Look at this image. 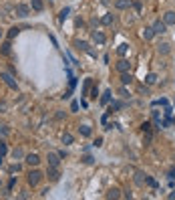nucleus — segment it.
I'll return each instance as SVG.
<instances>
[{
    "label": "nucleus",
    "instance_id": "nucleus-1",
    "mask_svg": "<svg viewBox=\"0 0 175 200\" xmlns=\"http://www.w3.org/2000/svg\"><path fill=\"white\" fill-rule=\"evenodd\" d=\"M0 79H2L10 89H14V91L18 89V83H16V79H14V75H12V73H6V71H2V73H0Z\"/></svg>",
    "mask_w": 175,
    "mask_h": 200
},
{
    "label": "nucleus",
    "instance_id": "nucleus-2",
    "mask_svg": "<svg viewBox=\"0 0 175 200\" xmlns=\"http://www.w3.org/2000/svg\"><path fill=\"white\" fill-rule=\"evenodd\" d=\"M40 178H42V174L38 172V170H30L28 176H26V180H28V184H30V186H36L38 182H40Z\"/></svg>",
    "mask_w": 175,
    "mask_h": 200
},
{
    "label": "nucleus",
    "instance_id": "nucleus-3",
    "mask_svg": "<svg viewBox=\"0 0 175 200\" xmlns=\"http://www.w3.org/2000/svg\"><path fill=\"white\" fill-rule=\"evenodd\" d=\"M75 46H76V49H81V51H87L91 57H97V53L91 49V46H89V42H87V41H75Z\"/></svg>",
    "mask_w": 175,
    "mask_h": 200
},
{
    "label": "nucleus",
    "instance_id": "nucleus-4",
    "mask_svg": "<svg viewBox=\"0 0 175 200\" xmlns=\"http://www.w3.org/2000/svg\"><path fill=\"white\" fill-rule=\"evenodd\" d=\"M46 176H48V180H50V182L61 180V172H58V168H57V166H50V168L46 170Z\"/></svg>",
    "mask_w": 175,
    "mask_h": 200
},
{
    "label": "nucleus",
    "instance_id": "nucleus-5",
    "mask_svg": "<svg viewBox=\"0 0 175 200\" xmlns=\"http://www.w3.org/2000/svg\"><path fill=\"white\" fill-rule=\"evenodd\" d=\"M16 14L18 16H28L30 14V6H28V4H16Z\"/></svg>",
    "mask_w": 175,
    "mask_h": 200
},
{
    "label": "nucleus",
    "instance_id": "nucleus-6",
    "mask_svg": "<svg viewBox=\"0 0 175 200\" xmlns=\"http://www.w3.org/2000/svg\"><path fill=\"white\" fill-rule=\"evenodd\" d=\"M153 32H155V35H163V32H167V24L161 22V20H157V22L153 24Z\"/></svg>",
    "mask_w": 175,
    "mask_h": 200
},
{
    "label": "nucleus",
    "instance_id": "nucleus-7",
    "mask_svg": "<svg viewBox=\"0 0 175 200\" xmlns=\"http://www.w3.org/2000/svg\"><path fill=\"white\" fill-rule=\"evenodd\" d=\"M117 69L121 71V73H129V69H131V63L127 61V59H121V61L117 63Z\"/></svg>",
    "mask_w": 175,
    "mask_h": 200
},
{
    "label": "nucleus",
    "instance_id": "nucleus-8",
    "mask_svg": "<svg viewBox=\"0 0 175 200\" xmlns=\"http://www.w3.org/2000/svg\"><path fill=\"white\" fill-rule=\"evenodd\" d=\"M93 41H95L97 45H105L107 37H105V35H103V32H101V31H95V32H93Z\"/></svg>",
    "mask_w": 175,
    "mask_h": 200
},
{
    "label": "nucleus",
    "instance_id": "nucleus-9",
    "mask_svg": "<svg viewBox=\"0 0 175 200\" xmlns=\"http://www.w3.org/2000/svg\"><path fill=\"white\" fill-rule=\"evenodd\" d=\"M163 22L167 24V27H171V24H175V12H173V10L165 12V16H163Z\"/></svg>",
    "mask_w": 175,
    "mask_h": 200
},
{
    "label": "nucleus",
    "instance_id": "nucleus-10",
    "mask_svg": "<svg viewBox=\"0 0 175 200\" xmlns=\"http://www.w3.org/2000/svg\"><path fill=\"white\" fill-rule=\"evenodd\" d=\"M46 160H48V166H57V168H58V164H61V156L53 154V152L48 154V158H46Z\"/></svg>",
    "mask_w": 175,
    "mask_h": 200
},
{
    "label": "nucleus",
    "instance_id": "nucleus-11",
    "mask_svg": "<svg viewBox=\"0 0 175 200\" xmlns=\"http://www.w3.org/2000/svg\"><path fill=\"white\" fill-rule=\"evenodd\" d=\"M157 51H159L161 55H169L171 53V45H169V42H159V45H157Z\"/></svg>",
    "mask_w": 175,
    "mask_h": 200
},
{
    "label": "nucleus",
    "instance_id": "nucleus-12",
    "mask_svg": "<svg viewBox=\"0 0 175 200\" xmlns=\"http://www.w3.org/2000/svg\"><path fill=\"white\" fill-rule=\"evenodd\" d=\"M153 37H155V32H153V27H145V28H143V39H145V41H151Z\"/></svg>",
    "mask_w": 175,
    "mask_h": 200
},
{
    "label": "nucleus",
    "instance_id": "nucleus-13",
    "mask_svg": "<svg viewBox=\"0 0 175 200\" xmlns=\"http://www.w3.org/2000/svg\"><path fill=\"white\" fill-rule=\"evenodd\" d=\"M38 162H40V158H38L36 154H28L26 156V164L28 166H38Z\"/></svg>",
    "mask_w": 175,
    "mask_h": 200
},
{
    "label": "nucleus",
    "instance_id": "nucleus-14",
    "mask_svg": "<svg viewBox=\"0 0 175 200\" xmlns=\"http://www.w3.org/2000/svg\"><path fill=\"white\" fill-rule=\"evenodd\" d=\"M131 4H133L131 0H117V2H115V6H117L119 10H125V8H129Z\"/></svg>",
    "mask_w": 175,
    "mask_h": 200
},
{
    "label": "nucleus",
    "instance_id": "nucleus-15",
    "mask_svg": "<svg viewBox=\"0 0 175 200\" xmlns=\"http://www.w3.org/2000/svg\"><path fill=\"white\" fill-rule=\"evenodd\" d=\"M145 178H147V176H145L143 172H135V184H137V186H143V184H145Z\"/></svg>",
    "mask_w": 175,
    "mask_h": 200
},
{
    "label": "nucleus",
    "instance_id": "nucleus-16",
    "mask_svg": "<svg viewBox=\"0 0 175 200\" xmlns=\"http://www.w3.org/2000/svg\"><path fill=\"white\" fill-rule=\"evenodd\" d=\"M32 10H36V12H40L42 8H44V4H42V0H32Z\"/></svg>",
    "mask_w": 175,
    "mask_h": 200
},
{
    "label": "nucleus",
    "instance_id": "nucleus-17",
    "mask_svg": "<svg viewBox=\"0 0 175 200\" xmlns=\"http://www.w3.org/2000/svg\"><path fill=\"white\" fill-rule=\"evenodd\" d=\"M107 198H121V190H117V188H113V190H109V194H107Z\"/></svg>",
    "mask_w": 175,
    "mask_h": 200
},
{
    "label": "nucleus",
    "instance_id": "nucleus-18",
    "mask_svg": "<svg viewBox=\"0 0 175 200\" xmlns=\"http://www.w3.org/2000/svg\"><path fill=\"white\" fill-rule=\"evenodd\" d=\"M101 103H103V105L111 103V91H105L103 95H101Z\"/></svg>",
    "mask_w": 175,
    "mask_h": 200
},
{
    "label": "nucleus",
    "instance_id": "nucleus-19",
    "mask_svg": "<svg viewBox=\"0 0 175 200\" xmlns=\"http://www.w3.org/2000/svg\"><path fill=\"white\" fill-rule=\"evenodd\" d=\"M131 81H133V77H131L129 73H121V83H123V85H129Z\"/></svg>",
    "mask_w": 175,
    "mask_h": 200
},
{
    "label": "nucleus",
    "instance_id": "nucleus-20",
    "mask_svg": "<svg viewBox=\"0 0 175 200\" xmlns=\"http://www.w3.org/2000/svg\"><path fill=\"white\" fill-rule=\"evenodd\" d=\"M18 32H20V28H18V27H12L10 31H8V41H12L16 35H18Z\"/></svg>",
    "mask_w": 175,
    "mask_h": 200
},
{
    "label": "nucleus",
    "instance_id": "nucleus-21",
    "mask_svg": "<svg viewBox=\"0 0 175 200\" xmlns=\"http://www.w3.org/2000/svg\"><path fill=\"white\" fill-rule=\"evenodd\" d=\"M22 156H24V152L20 150V148H14V150H12V158H14V160H20Z\"/></svg>",
    "mask_w": 175,
    "mask_h": 200
},
{
    "label": "nucleus",
    "instance_id": "nucleus-22",
    "mask_svg": "<svg viewBox=\"0 0 175 200\" xmlns=\"http://www.w3.org/2000/svg\"><path fill=\"white\" fill-rule=\"evenodd\" d=\"M101 22H103L105 27H109V24H113V14H105L103 18H101Z\"/></svg>",
    "mask_w": 175,
    "mask_h": 200
},
{
    "label": "nucleus",
    "instance_id": "nucleus-23",
    "mask_svg": "<svg viewBox=\"0 0 175 200\" xmlns=\"http://www.w3.org/2000/svg\"><path fill=\"white\" fill-rule=\"evenodd\" d=\"M0 53H2V55H10V42H4V45H0Z\"/></svg>",
    "mask_w": 175,
    "mask_h": 200
},
{
    "label": "nucleus",
    "instance_id": "nucleus-24",
    "mask_svg": "<svg viewBox=\"0 0 175 200\" xmlns=\"http://www.w3.org/2000/svg\"><path fill=\"white\" fill-rule=\"evenodd\" d=\"M79 131L85 135V138H89V135H91V127H89V125H81V127H79Z\"/></svg>",
    "mask_w": 175,
    "mask_h": 200
},
{
    "label": "nucleus",
    "instance_id": "nucleus-25",
    "mask_svg": "<svg viewBox=\"0 0 175 200\" xmlns=\"http://www.w3.org/2000/svg\"><path fill=\"white\" fill-rule=\"evenodd\" d=\"M145 81H147L149 85H153V83H157V75L155 73H149L147 77H145Z\"/></svg>",
    "mask_w": 175,
    "mask_h": 200
},
{
    "label": "nucleus",
    "instance_id": "nucleus-26",
    "mask_svg": "<svg viewBox=\"0 0 175 200\" xmlns=\"http://www.w3.org/2000/svg\"><path fill=\"white\" fill-rule=\"evenodd\" d=\"M62 144H65V146L72 144V135H71V134H62Z\"/></svg>",
    "mask_w": 175,
    "mask_h": 200
},
{
    "label": "nucleus",
    "instance_id": "nucleus-27",
    "mask_svg": "<svg viewBox=\"0 0 175 200\" xmlns=\"http://www.w3.org/2000/svg\"><path fill=\"white\" fill-rule=\"evenodd\" d=\"M6 152H8L6 144H4V142H0V158H4V156H6Z\"/></svg>",
    "mask_w": 175,
    "mask_h": 200
},
{
    "label": "nucleus",
    "instance_id": "nucleus-28",
    "mask_svg": "<svg viewBox=\"0 0 175 200\" xmlns=\"http://www.w3.org/2000/svg\"><path fill=\"white\" fill-rule=\"evenodd\" d=\"M145 182H147V184H149V186H151V188H157V182H155V180H153V178H151V176H147V178H145Z\"/></svg>",
    "mask_w": 175,
    "mask_h": 200
},
{
    "label": "nucleus",
    "instance_id": "nucleus-29",
    "mask_svg": "<svg viewBox=\"0 0 175 200\" xmlns=\"http://www.w3.org/2000/svg\"><path fill=\"white\" fill-rule=\"evenodd\" d=\"M69 12H71V8H62L61 10V20H65L67 16H69Z\"/></svg>",
    "mask_w": 175,
    "mask_h": 200
},
{
    "label": "nucleus",
    "instance_id": "nucleus-30",
    "mask_svg": "<svg viewBox=\"0 0 175 200\" xmlns=\"http://www.w3.org/2000/svg\"><path fill=\"white\" fill-rule=\"evenodd\" d=\"M127 49H129V46H127V45H119L117 53H119V55H125V53H127Z\"/></svg>",
    "mask_w": 175,
    "mask_h": 200
},
{
    "label": "nucleus",
    "instance_id": "nucleus-31",
    "mask_svg": "<svg viewBox=\"0 0 175 200\" xmlns=\"http://www.w3.org/2000/svg\"><path fill=\"white\" fill-rule=\"evenodd\" d=\"M89 87H91V79H87V81H85V89H83V95H87Z\"/></svg>",
    "mask_w": 175,
    "mask_h": 200
},
{
    "label": "nucleus",
    "instance_id": "nucleus-32",
    "mask_svg": "<svg viewBox=\"0 0 175 200\" xmlns=\"http://www.w3.org/2000/svg\"><path fill=\"white\" fill-rule=\"evenodd\" d=\"M141 129H143V134H145V131H151V123H147V121H145L143 125H141Z\"/></svg>",
    "mask_w": 175,
    "mask_h": 200
},
{
    "label": "nucleus",
    "instance_id": "nucleus-33",
    "mask_svg": "<svg viewBox=\"0 0 175 200\" xmlns=\"http://www.w3.org/2000/svg\"><path fill=\"white\" fill-rule=\"evenodd\" d=\"M123 107V103H119V101H113L111 103V109H121Z\"/></svg>",
    "mask_w": 175,
    "mask_h": 200
},
{
    "label": "nucleus",
    "instance_id": "nucleus-34",
    "mask_svg": "<svg viewBox=\"0 0 175 200\" xmlns=\"http://www.w3.org/2000/svg\"><path fill=\"white\" fill-rule=\"evenodd\" d=\"M83 162H85V164H93L95 160H93V156H85V158H83Z\"/></svg>",
    "mask_w": 175,
    "mask_h": 200
},
{
    "label": "nucleus",
    "instance_id": "nucleus-35",
    "mask_svg": "<svg viewBox=\"0 0 175 200\" xmlns=\"http://www.w3.org/2000/svg\"><path fill=\"white\" fill-rule=\"evenodd\" d=\"M169 180H175V166L169 170Z\"/></svg>",
    "mask_w": 175,
    "mask_h": 200
},
{
    "label": "nucleus",
    "instance_id": "nucleus-36",
    "mask_svg": "<svg viewBox=\"0 0 175 200\" xmlns=\"http://www.w3.org/2000/svg\"><path fill=\"white\" fill-rule=\"evenodd\" d=\"M95 146H97V148L103 146V138H97V139H95Z\"/></svg>",
    "mask_w": 175,
    "mask_h": 200
},
{
    "label": "nucleus",
    "instance_id": "nucleus-37",
    "mask_svg": "<svg viewBox=\"0 0 175 200\" xmlns=\"http://www.w3.org/2000/svg\"><path fill=\"white\" fill-rule=\"evenodd\" d=\"M0 134H2V135H8V134H10V131H8L6 127H0Z\"/></svg>",
    "mask_w": 175,
    "mask_h": 200
},
{
    "label": "nucleus",
    "instance_id": "nucleus-38",
    "mask_svg": "<svg viewBox=\"0 0 175 200\" xmlns=\"http://www.w3.org/2000/svg\"><path fill=\"white\" fill-rule=\"evenodd\" d=\"M71 109H72V111H76V109H79V103H76V101H72V105H71Z\"/></svg>",
    "mask_w": 175,
    "mask_h": 200
},
{
    "label": "nucleus",
    "instance_id": "nucleus-39",
    "mask_svg": "<svg viewBox=\"0 0 175 200\" xmlns=\"http://www.w3.org/2000/svg\"><path fill=\"white\" fill-rule=\"evenodd\" d=\"M133 6H135V10H137V12H141V2H135Z\"/></svg>",
    "mask_w": 175,
    "mask_h": 200
},
{
    "label": "nucleus",
    "instance_id": "nucleus-40",
    "mask_svg": "<svg viewBox=\"0 0 175 200\" xmlns=\"http://www.w3.org/2000/svg\"><path fill=\"white\" fill-rule=\"evenodd\" d=\"M169 200H175V190H173V192H169Z\"/></svg>",
    "mask_w": 175,
    "mask_h": 200
},
{
    "label": "nucleus",
    "instance_id": "nucleus-41",
    "mask_svg": "<svg viewBox=\"0 0 175 200\" xmlns=\"http://www.w3.org/2000/svg\"><path fill=\"white\" fill-rule=\"evenodd\" d=\"M0 37H2V28H0Z\"/></svg>",
    "mask_w": 175,
    "mask_h": 200
}]
</instances>
